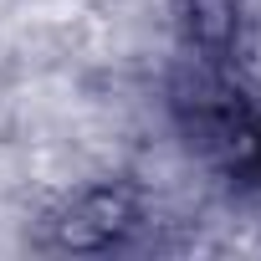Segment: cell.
<instances>
[{
	"instance_id": "7a4b0ae2",
	"label": "cell",
	"mask_w": 261,
	"mask_h": 261,
	"mask_svg": "<svg viewBox=\"0 0 261 261\" xmlns=\"http://www.w3.org/2000/svg\"><path fill=\"white\" fill-rule=\"evenodd\" d=\"M174 26L200 62H225L241 41V0H174Z\"/></svg>"
},
{
	"instance_id": "6da1fadb",
	"label": "cell",
	"mask_w": 261,
	"mask_h": 261,
	"mask_svg": "<svg viewBox=\"0 0 261 261\" xmlns=\"http://www.w3.org/2000/svg\"><path fill=\"white\" fill-rule=\"evenodd\" d=\"M139 225V195L128 185H97L82 190L62 220H57V246L62 251H113L123 236Z\"/></svg>"
}]
</instances>
